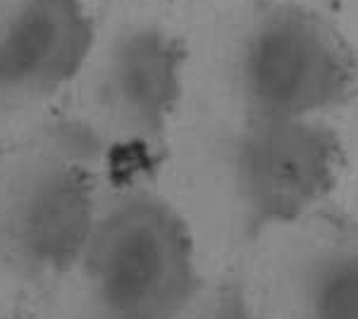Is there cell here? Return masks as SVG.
<instances>
[{"mask_svg":"<svg viewBox=\"0 0 358 319\" xmlns=\"http://www.w3.org/2000/svg\"><path fill=\"white\" fill-rule=\"evenodd\" d=\"M224 86L234 117L325 119L351 101L356 77L349 48L322 17L280 3L241 29Z\"/></svg>","mask_w":358,"mask_h":319,"instance_id":"obj_4","label":"cell"},{"mask_svg":"<svg viewBox=\"0 0 358 319\" xmlns=\"http://www.w3.org/2000/svg\"><path fill=\"white\" fill-rule=\"evenodd\" d=\"M106 153L79 117L0 148V319H24L82 248Z\"/></svg>","mask_w":358,"mask_h":319,"instance_id":"obj_2","label":"cell"},{"mask_svg":"<svg viewBox=\"0 0 358 319\" xmlns=\"http://www.w3.org/2000/svg\"><path fill=\"white\" fill-rule=\"evenodd\" d=\"M251 303L268 319H358V248L351 226L301 231L244 274Z\"/></svg>","mask_w":358,"mask_h":319,"instance_id":"obj_7","label":"cell"},{"mask_svg":"<svg viewBox=\"0 0 358 319\" xmlns=\"http://www.w3.org/2000/svg\"><path fill=\"white\" fill-rule=\"evenodd\" d=\"M203 283L187 217L129 186L98 198L82 248L24 319H179Z\"/></svg>","mask_w":358,"mask_h":319,"instance_id":"obj_1","label":"cell"},{"mask_svg":"<svg viewBox=\"0 0 358 319\" xmlns=\"http://www.w3.org/2000/svg\"><path fill=\"white\" fill-rule=\"evenodd\" d=\"M229 234L251 246L303 222L337 186L342 143L325 119L232 117L213 148Z\"/></svg>","mask_w":358,"mask_h":319,"instance_id":"obj_3","label":"cell"},{"mask_svg":"<svg viewBox=\"0 0 358 319\" xmlns=\"http://www.w3.org/2000/svg\"><path fill=\"white\" fill-rule=\"evenodd\" d=\"M184 48L153 22L124 27L96 55L89 72V117L103 138L141 153L165 141L184 96Z\"/></svg>","mask_w":358,"mask_h":319,"instance_id":"obj_5","label":"cell"},{"mask_svg":"<svg viewBox=\"0 0 358 319\" xmlns=\"http://www.w3.org/2000/svg\"><path fill=\"white\" fill-rule=\"evenodd\" d=\"M94 48L84 0H0V126L60 96Z\"/></svg>","mask_w":358,"mask_h":319,"instance_id":"obj_6","label":"cell"},{"mask_svg":"<svg viewBox=\"0 0 358 319\" xmlns=\"http://www.w3.org/2000/svg\"><path fill=\"white\" fill-rule=\"evenodd\" d=\"M179 319H268L251 303L241 272L203 283Z\"/></svg>","mask_w":358,"mask_h":319,"instance_id":"obj_8","label":"cell"}]
</instances>
